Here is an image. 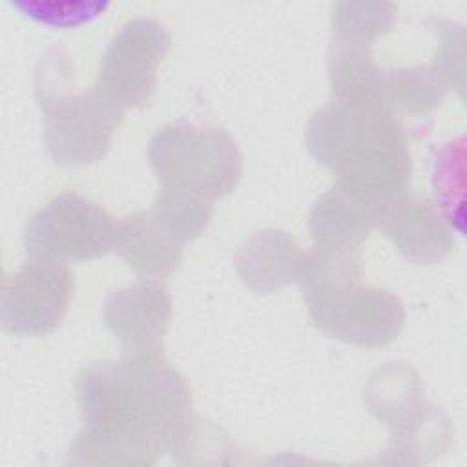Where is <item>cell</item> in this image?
Masks as SVG:
<instances>
[{"mask_svg": "<svg viewBox=\"0 0 467 467\" xmlns=\"http://www.w3.org/2000/svg\"><path fill=\"white\" fill-rule=\"evenodd\" d=\"M396 5L390 2H337L332 7V40L368 46L390 31Z\"/></svg>", "mask_w": 467, "mask_h": 467, "instance_id": "cell-18", "label": "cell"}, {"mask_svg": "<svg viewBox=\"0 0 467 467\" xmlns=\"http://www.w3.org/2000/svg\"><path fill=\"white\" fill-rule=\"evenodd\" d=\"M151 210L186 244L204 232L213 204L188 193L159 188Z\"/></svg>", "mask_w": 467, "mask_h": 467, "instance_id": "cell-19", "label": "cell"}, {"mask_svg": "<svg viewBox=\"0 0 467 467\" xmlns=\"http://www.w3.org/2000/svg\"><path fill=\"white\" fill-rule=\"evenodd\" d=\"M389 208L348 186L334 182L330 190L316 199L308 215L314 246L359 250L372 228H379Z\"/></svg>", "mask_w": 467, "mask_h": 467, "instance_id": "cell-12", "label": "cell"}, {"mask_svg": "<svg viewBox=\"0 0 467 467\" xmlns=\"http://www.w3.org/2000/svg\"><path fill=\"white\" fill-rule=\"evenodd\" d=\"M164 447L142 436L84 423L69 445L67 465H153Z\"/></svg>", "mask_w": 467, "mask_h": 467, "instance_id": "cell-16", "label": "cell"}, {"mask_svg": "<svg viewBox=\"0 0 467 467\" xmlns=\"http://www.w3.org/2000/svg\"><path fill=\"white\" fill-rule=\"evenodd\" d=\"M379 230L412 265H436L454 252V235L440 208L405 193L390 204Z\"/></svg>", "mask_w": 467, "mask_h": 467, "instance_id": "cell-11", "label": "cell"}, {"mask_svg": "<svg viewBox=\"0 0 467 467\" xmlns=\"http://www.w3.org/2000/svg\"><path fill=\"white\" fill-rule=\"evenodd\" d=\"M117 223L97 202L62 192L31 213L24 228V248L31 257L60 263L91 261L113 250Z\"/></svg>", "mask_w": 467, "mask_h": 467, "instance_id": "cell-7", "label": "cell"}, {"mask_svg": "<svg viewBox=\"0 0 467 467\" xmlns=\"http://www.w3.org/2000/svg\"><path fill=\"white\" fill-rule=\"evenodd\" d=\"M434 31L438 35V49L432 58V67L447 80L451 89H463V71H465V53L463 42L465 33L462 26L447 20H432Z\"/></svg>", "mask_w": 467, "mask_h": 467, "instance_id": "cell-20", "label": "cell"}, {"mask_svg": "<svg viewBox=\"0 0 467 467\" xmlns=\"http://www.w3.org/2000/svg\"><path fill=\"white\" fill-rule=\"evenodd\" d=\"M73 288V274L66 263L27 255L2 285L4 330L18 337L53 334L69 308Z\"/></svg>", "mask_w": 467, "mask_h": 467, "instance_id": "cell-9", "label": "cell"}, {"mask_svg": "<svg viewBox=\"0 0 467 467\" xmlns=\"http://www.w3.org/2000/svg\"><path fill=\"white\" fill-rule=\"evenodd\" d=\"M171 314L168 290L150 279L111 290L102 305L106 328L120 341L122 352L133 356H162Z\"/></svg>", "mask_w": 467, "mask_h": 467, "instance_id": "cell-10", "label": "cell"}, {"mask_svg": "<svg viewBox=\"0 0 467 467\" xmlns=\"http://www.w3.org/2000/svg\"><path fill=\"white\" fill-rule=\"evenodd\" d=\"M184 243L150 210H139L117 223L113 252L142 279L161 281L182 261Z\"/></svg>", "mask_w": 467, "mask_h": 467, "instance_id": "cell-13", "label": "cell"}, {"mask_svg": "<svg viewBox=\"0 0 467 467\" xmlns=\"http://www.w3.org/2000/svg\"><path fill=\"white\" fill-rule=\"evenodd\" d=\"M372 47L330 38L328 80L334 102L385 104V71L372 60Z\"/></svg>", "mask_w": 467, "mask_h": 467, "instance_id": "cell-15", "label": "cell"}, {"mask_svg": "<svg viewBox=\"0 0 467 467\" xmlns=\"http://www.w3.org/2000/svg\"><path fill=\"white\" fill-rule=\"evenodd\" d=\"M303 254L288 232L265 228L241 244L235 255V270L250 290L274 294L297 281Z\"/></svg>", "mask_w": 467, "mask_h": 467, "instance_id": "cell-14", "label": "cell"}, {"mask_svg": "<svg viewBox=\"0 0 467 467\" xmlns=\"http://www.w3.org/2000/svg\"><path fill=\"white\" fill-rule=\"evenodd\" d=\"M310 155L336 182L390 206L409 193L412 157L407 131L385 104L330 102L305 130Z\"/></svg>", "mask_w": 467, "mask_h": 467, "instance_id": "cell-1", "label": "cell"}, {"mask_svg": "<svg viewBox=\"0 0 467 467\" xmlns=\"http://www.w3.org/2000/svg\"><path fill=\"white\" fill-rule=\"evenodd\" d=\"M69 57L49 49L35 69V100L42 111L44 142L51 161L84 168L100 161L111 146L124 111L97 86L75 91Z\"/></svg>", "mask_w": 467, "mask_h": 467, "instance_id": "cell-3", "label": "cell"}, {"mask_svg": "<svg viewBox=\"0 0 467 467\" xmlns=\"http://www.w3.org/2000/svg\"><path fill=\"white\" fill-rule=\"evenodd\" d=\"M312 323L327 336L361 348L392 343L405 325L401 299L363 277L303 294Z\"/></svg>", "mask_w": 467, "mask_h": 467, "instance_id": "cell-6", "label": "cell"}, {"mask_svg": "<svg viewBox=\"0 0 467 467\" xmlns=\"http://www.w3.org/2000/svg\"><path fill=\"white\" fill-rule=\"evenodd\" d=\"M171 35L155 18H131L111 38L99 64L95 86L124 113L150 102Z\"/></svg>", "mask_w": 467, "mask_h": 467, "instance_id": "cell-8", "label": "cell"}, {"mask_svg": "<svg viewBox=\"0 0 467 467\" xmlns=\"http://www.w3.org/2000/svg\"><path fill=\"white\" fill-rule=\"evenodd\" d=\"M365 403L390 429L381 463H423L445 452L452 441L449 418L425 396L420 374L407 363H385L365 385Z\"/></svg>", "mask_w": 467, "mask_h": 467, "instance_id": "cell-5", "label": "cell"}, {"mask_svg": "<svg viewBox=\"0 0 467 467\" xmlns=\"http://www.w3.org/2000/svg\"><path fill=\"white\" fill-rule=\"evenodd\" d=\"M449 91L451 86L432 64L400 67L385 75V100L396 115L403 111L425 117L443 102Z\"/></svg>", "mask_w": 467, "mask_h": 467, "instance_id": "cell-17", "label": "cell"}, {"mask_svg": "<svg viewBox=\"0 0 467 467\" xmlns=\"http://www.w3.org/2000/svg\"><path fill=\"white\" fill-rule=\"evenodd\" d=\"M148 161L159 188L213 202L235 190L243 155L228 131L217 126L171 122L148 142Z\"/></svg>", "mask_w": 467, "mask_h": 467, "instance_id": "cell-4", "label": "cell"}, {"mask_svg": "<svg viewBox=\"0 0 467 467\" xmlns=\"http://www.w3.org/2000/svg\"><path fill=\"white\" fill-rule=\"evenodd\" d=\"M75 398L84 423L164 441L192 412L184 376L162 356L124 354L86 365L75 378Z\"/></svg>", "mask_w": 467, "mask_h": 467, "instance_id": "cell-2", "label": "cell"}]
</instances>
